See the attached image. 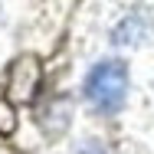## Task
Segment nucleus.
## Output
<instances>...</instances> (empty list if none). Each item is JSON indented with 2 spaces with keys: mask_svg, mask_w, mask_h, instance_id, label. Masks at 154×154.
<instances>
[{
  "mask_svg": "<svg viewBox=\"0 0 154 154\" xmlns=\"http://www.w3.org/2000/svg\"><path fill=\"white\" fill-rule=\"evenodd\" d=\"M85 95L102 115H115L128 95V66L118 59L98 62L85 79Z\"/></svg>",
  "mask_w": 154,
  "mask_h": 154,
  "instance_id": "obj_1",
  "label": "nucleus"
}]
</instances>
